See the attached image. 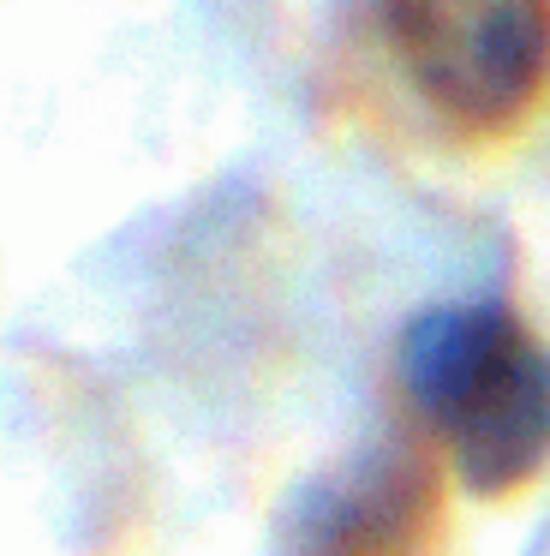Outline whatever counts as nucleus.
Returning <instances> with one entry per match:
<instances>
[{
	"label": "nucleus",
	"mask_w": 550,
	"mask_h": 556,
	"mask_svg": "<svg viewBox=\"0 0 550 556\" xmlns=\"http://www.w3.org/2000/svg\"><path fill=\"white\" fill-rule=\"evenodd\" d=\"M425 443L473 496H514L550 460V348L502 300L430 305L395 348Z\"/></svg>",
	"instance_id": "1"
},
{
	"label": "nucleus",
	"mask_w": 550,
	"mask_h": 556,
	"mask_svg": "<svg viewBox=\"0 0 550 556\" xmlns=\"http://www.w3.org/2000/svg\"><path fill=\"white\" fill-rule=\"evenodd\" d=\"M383 37L430 114L509 138L550 85V0H377Z\"/></svg>",
	"instance_id": "2"
},
{
	"label": "nucleus",
	"mask_w": 550,
	"mask_h": 556,
	"mask_svg": "<svg viewBox=\"0 0 550 556\" xmlns=\"http://www.w3.org/2000/svg\"><path fill=\"white\" fill-rule=\"evenodd\" d=\"M437 532L442 484L425 431L413 425L311 491L293 556H437Z\"/></svg>",
	"instance_id": "3"
}]
</instances>
